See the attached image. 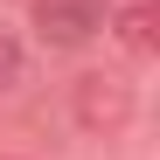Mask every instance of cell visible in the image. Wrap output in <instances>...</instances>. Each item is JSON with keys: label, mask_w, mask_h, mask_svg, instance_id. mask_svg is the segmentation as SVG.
I'll use <instances>...</instances> for the list:
<instances>
[{"label": "cell", "mask_w": 160, "mask_h": 160, "mask_svg": "<svg viewBox=\"0 0 160 160\" xmlns=\"http://www.w3.org/2000/svg\"><path fill=\"white\" fill-rule=\"evenodd\" d=\"M70 118H77V132H91V139H118V132L139 118L132 77H118V70H84V77L70 84Z\"/></svg>", "instance_id": "1"}, {"label": "cell", "mask_w": 160, "mask_h": 160, "mask_svg": "<svg viewBox=\"0 0 160 160\" xmlns=\"http://www.w3.org/2000/svg\"><path fill=\"white\" fill-rule=\"evenodd\" d=\"M153 21H160V7H153V0H125L118 14H104V28H112V35L132 49V56H153V49H160V28H153Z\"/></svg>", "instance_id": "3"}, {"label": "cell", "mask_w": 160, "mask_h": 160, "mask_svg": "<svg viewBox=\"0 0 160 160\" xmlns=\"http://www.w3.org/2000/svg\"><path fill=\"white\" fill-rule=\"evenodd\" d=\"M21 77H28V49H21L14 28H0V91H14Z\"/></svg>", "instance_id": "4"}, {"label": "cell", "mask_w": 160, "mask_h": 160, "mask_svg": "<svg viewBox=\"0 0 160 160\" xmlns=\"http://www.w3.org/2000/svg\"><path fill=\"white\" fill-rule=\"evenodd\" d=\"M104 0H28V28L42 49H84L104 35Z\"/></svg>", "instance_id": "2"}]
</instances>
